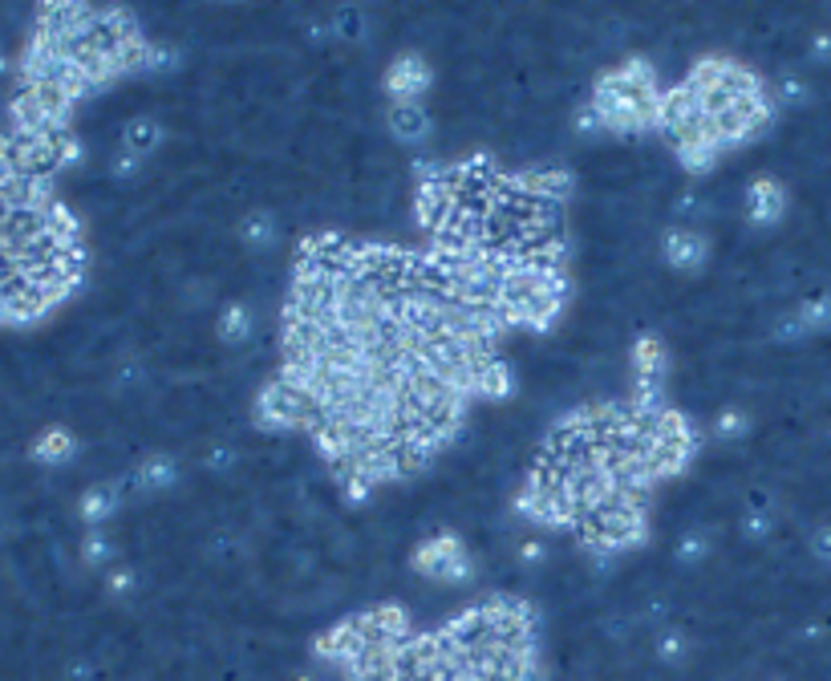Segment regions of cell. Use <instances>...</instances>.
<instances>
[{"mask_svg": "<svg viewBox=\"0 0 831 681\" xmlns=\"http://www.w3.org/2000/svg\"><path fill=\"white\" fill-rule=\"evenodd\" d=\"M779 94H783V102H803L807 98V82L799 78V73H791V78L779 82Z\"/></svg>", "mask_w": 831, "mask_h": 681, "instance_id": "23", "label": "cell"}, {"mask_svg": "<svg viewBox=\"0 0 831 681\" xmlns=\"http://www.w3.org/2000/svg\"><path fill=\"white\" fill-rule=\"evenodd\" d=\"M742 215L750 227H771L787 215V187L775 175H759L750 179V187L742 191Z\"/></svg>", "mask_w": 831, "mask_h": 681, "instance_id": "8", "label": "cell"}, {"mask_svg": "<svg viewBox=\"0 0 831 681\" xmlns=\"http://www.w3.org/2000/svg\"><path fill=\"white\" fill-rule=\"evenodd\" d=\"M321 402L300 386V382H272L260 390L256 398V418L260 426L268 430H292V426H305L309 418H317Z\"/></svg>", "mask_w": 831, "mask_h": 681, "instance_id": "4", "label": "cell"}, {"mask_svg": "<svg viewBox=\"0 0 831 681\" xmlns=\"http://www.w3.org/2000/svg\"><path fill=\"white\" fill-rule=\"evenodd\" d=\"M215 337H219L223 345H232V349H244V345L256 337V309H252V300H244V296L228 300V305L219 309Z\"/></svg>", "mask_w": 831, "mask_h": 681, "instance_id": "10", "label": "cell"}, {"mask_svg": "<svg viewBox=\"0 0 831 681\" xmlns=\"http://www.w3.org/2000/svg\"><path fill=\"white\" fill-rule=\"evenodd\" d=\"M240 236H244L248 248L272 252V248L280 244V219H276L268 207H256V211H248V215L240 219Z\"/></svg>", "mask_w": 831, "mask_h": 681, "instance_id": "14", "label": "cell"}, {"mask_svg": "<svg viewBox=\"0 0 831 681\" xmlns=\"http://www.w3.org/2000/svg\"><path fill=\"white\" fill-rule=\"evenodd\" d=\"M795 317L803 321L807 337L819 333V329H831V292H811L795 305Z\"/></svg>", "mask_w": 831, "mask_h": 681, "instance_id": "18", "label": "cell"}, {"mask_svg": "<svg viewBox=\"0 0 831 681\" xmlns=\"http://www.w3.org/2000/svg\"><path fill=\"white\" fill-rule=\"evenodd\" d=\"M811 57L823 61V65L831 61V29H819V33L811 37Z\"/></svg>", "mask_w": 831, "mask_h": 681, "instance_id": "24", "label": "cell"}, {"mask_svg": "<svg viewBox=\"0 0 831 681\" xmlns=\"http://www.w3.org/2000/svg\"><path fill=\"white\" fill-rule=\"evenodd\" d=\"M163 138H167V130L155 114H138L122 126V150H130V155H138V159L155 155V150L163 146Z\"/></svg>", "mask_w": 831, "mask_h": 681, "instance_id": "13", "label": "cell"}, {"mask_svg": "<svg viewBox=\"0 0 831 681\" xmlns=\"http://www.w3.org/2000/svg\"><path fill=\"white\" fill-rule=\"evenodd\" d=\"M122 487L118 483H94V487H86L82 491V499H78V515H82V523L86 527H106L114 515H118V507H122Z\"/></svg>", "mask_w": 831, "mask_h": 681, "instance_id": "12", "label": "cell"}, {"mask_svg": "<svg viewBox=\"0 0 831 681\" xmlns=\"http://www.w3.org/2000/svg\"><path fill=\"white\" fill-rule=\"evenodd\" d=\"M750 434V414L742 410V406H722L718 414H714V422H710V438L718 442V446H734V442H742Z\"/></svg>", "mask_w": 831, "mask_h": 681, "instance_id": "15", "label": "cell"}, {"mask_svg": "<svg viewBox=\"0 0 831 681\" xmlns=\"http://www.w3.org/2000/svg\"><path fill=\"white\" fill-rule=\"evenodd\" d=\"M414 572H422L426 580H438V584L463 588L475 580V556L459 536L438 532L414 548Z\"/></svg>", "mask_w": 831, "mask_h": 681, "instance_id": "3", "label": "cell"}, {"mask_svg": "<svg viewBox=\"0 0 831 681\" xmlns=\"http://www.w3.org/2000/svg\"><path fill=\"white\" fill-rule=\"evenodd\" d=\"M73 454H78V434L69 426H45L29 446V459L41 467H65L73 463Z\"/></svg>", "mask_w": 831, "mask_h": 681, "instance_id": "11", "label": "cell"}, {"mask_svg": "<svg viewBox=\"0 0 831 681\" xmlns=\"http://www.w3.org/2000/svg\"><path fill=\"white\" fill-rule=\"evenodd\" d=\"M179 479H183V463L175 454L150 450L118 479V487H122V495H163V491L179 487Z\"/></svg>", "mask_w": 831, "mask_h": 681, "instance_id": "5", "label": "cell"}, {"mask_svg": "<svg viewBox=\"0 0 831 681\" xmlns=\"http://www.w3.org/2000/svg\"><path fill=\"white\" fill-rule=\"evenodd\" d=\"M9 65H13V57H9V49H5V45H0V78L9 73Z\"/></svg>", "mask_w": 831, "mask_h": 681, "instance_id": "25", "label": "cell"}, {"mask_svg": "<svg viewBox=\"0 0 831 681\" xmlns=\"http://www.w3.org/2000/svg\"><path fill=\"white\" fill-rule=\"evenodd\" d=\"M661 256L677 272H702L710 260V236L698 223H673L661 236Z\"/></svg>", "mask_w": 831, "mask_h": 681, "instance_id": "7", "label": "cell"}, {"mask_svg": "<svg viewBox=\"0 0 831 681\" xmlns=\"http://www.w3.org/2000/svg\"><path fill=\"white\" fill-rule=\"evenodd\" d=\"M807 548H811V556H815L819 564H827V568H831V519L811 527V540H807Z\"/></svg>", "mask_w": 831, "mask_h": 681, "instance_id": "21", "label": "cell"}, {"mask_svg": "<svg viewBox=\"0 0 831 681\" xmlns=\"http://www.w3.org/2000/svg\"><path fill=\"white\" fill-rule=\"evenodd\" d=\"M329 33H337L341 41H365L369 13L365 9H337V13H329Z\"/></svg>", "mask_w": 831, "mask_h": 681, "instance_id": "19", "label": "cell"}, {"mask_svg": "<svg viewBox=\"0 0 831 681\" xmlns=\"http://www.w3.org/2000/svg\"><path fill=\"white\" fill-rule=\"evenodd\" d=\"M430 86H434V69L418 53H398L382 73V90L390 94V102H422Z\"/></svg>", "mask_w": 831, "mask_h": 681, "instance_id": "6", "label": "cell"}, {"mask_svg": "<svg viewBox=\"0 0 831 681\" xmlns=\"http://www.w3.org/2000/svg\"><path fill=\"white\" fill-rule=\"evenodd\" d=\"M386 130L402 146H422L434 134V118L426 102H386Z\"/></svg>", "mask_w": 831, "mask_h": 681, "instance_id": "9", "label": "cell"}, {"mask_svg": "<svg viewBox=\"0 0 831 681\" xmlns=\"http://www.w3.org/2000/svg\"><path fill=\"white\" fill-rule=\"evenodd\" d=\"M710 548H714L710 527L694 523V527H686V532L673 540V560H677V564H702V560L710 556Z\"/></svg>", "mask_w": 831, "mask_h": 681, "instance_id": "16", "label": "cell"}, {"mask_svg": "<svg viewBox=\"0 0 831 681\" xmlns=\"http://www.w3.org/2000/svg\"><path fill=\"white\" fill-rule=\"evenodd\" d=\"M114 536L106 532V527H86V536H82V564L90 568H114Z\"/></svg>", "mask_w": 831, "mask_h": 681, "instance_id": "17", "label": "cell"}, {"mask_svg": "<svg viewBox=\"0 0 831 681\" xmlns=\"http://www.w3.org/2000/svg\"><path fill=\"white\" fill-rule=\"evenodd\" d=\"M661 102L665 98L653 86L649 65L629 61V65H617L613 73H604L588 106L596 110V118L604 122L609 134H633L661 118Z\"/></svg>", "mask_w": 831, "mask_h": 681, "instance_id": "1", "label": "cell"}, {"mask_svg": "<svg viewBox=\"0 0 831 681\" xmlns=\"http://www.w3.org/2000/svg\"><path fill=\"white\" fill-rule=\"evenodd\" d=\"M584 523V544L588 552H625L637 548L645 540V507L637 499V491H609L604 499H596L592 507L580 511Z\"/></svg>", "mask_w": 831, "mask_h": 681, "instance_id": "2", "label": "cell"}, {"mask_svg": "<svg viewBox=\"0 0 831 681\" xmlns=\"http://www.w3.org/2000/svg\"><path fill=\"white\" fill-rule=\"evenodd\" d=\"M142 163H146V159L130 155V150H118L114 163H110V175H114V179H134V175H142Z\"/></svg>", "mask_w": 831, "mask_h": 681, "instance_id": "22", "label": "cell"}, {"mask_svg": "<svg viewBox=\"0 0 831 681\" xmlns=\"http://www.w3.org/2000/svg\"><path fill=\"white\" fill-rule=\"evenodd\" d=\"M134 588H138V576H134V568H126V564H114V568H106V596H114V600H126V596H134Z\"/></svg>", "mask_w": 831, "mask_h": 681, "instance_id": "20", "label": "cell"}]
</instances>
